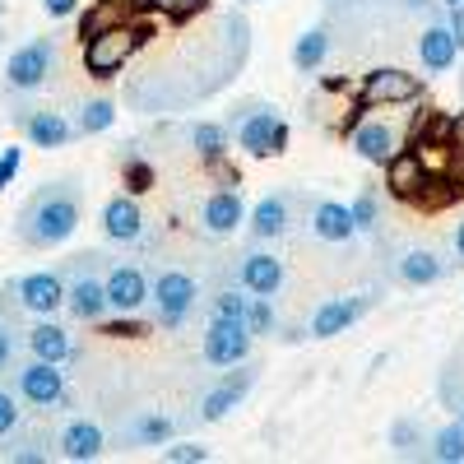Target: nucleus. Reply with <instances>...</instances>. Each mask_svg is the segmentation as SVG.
Segmentation results:
<instances>
[{
	"label": "nucleus",
	"mask_w": 464,
	"mask_h": 464,
	"mask_svg": "<svg viewBox=\"0 0 464 464\" xmlns=\"http://www.w3.org/2000/svg\"><path fill=\"white\" fill-rule=\"evenodd\" d=\"M107 302H111V312L135 316L144 302H153V284L144 279V269H135V265H111L107 269Z\"/></svg>",
	"instance_id": "19"
},
{
	"label": "nucleus",
	"mask_w": 464,
	"mask_h": 464,
	"mask_svg": "<svg viewBox=\"0 0 464 464\" xmlns=\"http://www.w3.org/2000/svg\"><path fill=\"white\" fill-rule=\"evenodd\" d=\"M111 121H116V102L111 98H89L80 107V116H74V135H102V130H111Z\"/></svg>",
	"instance_id": "32"
},
{
	"label": "nucleus",
	"mask_w": 464,
	"mask_h": 464,
	"mask_svg": "<svg viewBox=\"0 0 464 464\" xmlns=\"http://www.w3.org/2000/svg\"><path fill=\"white\" fill-rule=\"evenodd\" d=\"M237 284L246 293H256V297H279V288H284V260L269 251V246L251 242L237 256Z\"/></svg>",
	"instance_id": "14"
},
{
	"label": "nucleus",
	"mask_w": 464,
	"mask_h": 464,
	"mask_svg": "<svg viewBox=\"0 0 464 464\" xmlns=\"http://www.w3.org/2000/svg\"><path fill=\"white\" fill-rule=\"evenodd\" d=\"M455 418H459V422H464V400H459V404H455Z\"/></svg>",
	"instance_id": "49"
},
{
	"label": "nucleus",
	"mask_w": 464,
	"mask_h": 464,
	"mask_svg": "<svg viewBox=\"0 0 464 464\" xmlns=\"http://www.w3.org/2000/svg\"><path fill=\"white\" fill-rule=\"evenodd\" d=\"M246 306H251V293L237 284V288H218L209 297V316H227V321H246Z\"/></svg>",
	"instance_id": "36"
},
{
	"label": "nucleus",
	"mask_w": 464,
	"mask_h": 464,
	"mask_svg": "<svg viewBox=\"0 0 464 464\" xmlns=\"http://www.w3.org/2000/svg\"><path fill=\"white\" fill-rule=\"evenodd\" d=\"M450 251H455V269L464 265V223H455V232H450Z\"/></svg>",
	"instance_id": "47"
},
{
	"label": "nucleus",
	"mask_w": 464,
	"mask_h": 464,
	"mask_svg": "<svg viewBox=\"0 0 464 464\" xmlns=\"http://www.w3.org/2000/svg\"><path fill=\"white\" fill-rule=\"evenodd\" d=\"M422 93V80L413 70H400V65H376L362 74V84H358V107H404Z\"/></svg>",
	"instance_id": "8"
},
{
	"label": "nucleus",
	"mask_w": 464,
	"mask_h": 464,
	"mask_svg": "<svg viewBox=\"0 0 464 464\" xmlns=\"http://www.w3.org/2000/svg\"><path fill=\"white\" fill-rule=\"evenodd\" d=\"M126 186H130V196H144V190L153 186V168L140 163L135 153H126Z\"/></svg>",
	"instance_id": "42"
},
{
	"label": "nucleus",
	"mask_w": 464,
	"mask_h": 464,
	"mask_svg": "<svg viewBox=\"0 0 464 464\" xmlns=\"http://www.w3.org/2000/svg\"><path fill=\"white\" fill-rule=\"evenodd\" d=\"M14 293L28 316H52L65 306V275L61 269H33V275H24L14 284Z\"/></svg>",
	"instance_id": "17"
},
{
	"label": "nucleus",
	"mask_w": 464,
	"mask_h": 464,
	"mask_svg": "<svg viewBox=\"0 0 464 464\" xmlns=\"http://www.w3.org/2000/svg\"><path fill=\"white\" fill-rule=\"evenodd\" d=\"M0 14H5V0H0Z\"/></svg>",
	"instance_id": "51"
},
{
	"label": "nucleus",
	"mask_w": 464,
	"mask_h": 464,
	"mask_svg": "<svg viewBox=\"0 0 464 464\" xmlns=\"http://www.w3.org/2000/svg\"><path fill=\"white\" fill-rule=\"evenodd\" d=\"M306 227H312L316 242H330V246H343L358 237L353 205H339V200H312L306 205Z\"/></svg>",
	"instance_id": "18"
},
{
	"label": "nucleus",
	"mask_w": 464,
	"mask_h": 464,
	"mask_svg": "<svg viewBox=\"0 0 464 464\" xmlns=\"http://www.w3.org/2000/svg\"><path fill=\"white\" fill-rule=\"evenodd\" d=\"M446 177L464 190V111L446 116Z\"/></svg>",
	"instance_id": "33"
},
{
	"label": "nucleus",
	"mask_w": 464,
	"mask_h": 464,
	"mask_svg": "<svg viewBox=\"0 0 464 464\" xmlns=\"http://www.w3.org/2000/svg\"><path fill=\"white\" fill-rule=\"evenodd\" d=\"M80 218H84V190H80V181H47V186H37L33 196L24 200L14 232H19L24 246L47 251V246L70 242L74 227H80Z\"/></svg>",
	"instance_id": "1"
},
{
	"label": "nucleus",
	"mask_w": 464,
	"mask_h": 464,
	"mask_svg": "<svg viewBox=\"0 0 464 464\" xmlns=\"http://www.w3.org/2000/svg\"><path fill=\"white\" fill-rule=\"evenodd\" d=\"M181 140L196 149L205 163H214V159H227L232 130H227V121H190V126L181 130Z\"/></svg>",
	"instance_id": "30"
},
{
	"label": "nucleus",
	"mask_w": 464,
	"mask_h": 464,
	"mask_svg": "<svg viewBox=\"0 0 464 464\" xmlns=\"http://www.w3.org/2000/svg\"><path fill=\"white\" fill-rule=\"evenodd\" d=\"M348 144H353V153H358L362 163L385 168L400 153V126L385 121V116H367V121L348 126Z\"/></svg>",
	"instance_id": "13"
},
{
	"label": "nucleus",
	"mask_w": 464,
	"mask_h": 464,
	"mask_svg": "<svg viewBox=\"0 0 464 464\" xmlns=\"http://www.w3.org/2000/svg\"><path fill=\"white\" fill-rule=\"evenodd\" d=\"M19 126L37 149H65L74 140V121H65L52 107H19Z\"/></svg>",
	"instance_id": "23"
},
{
	"label": "nucleus",
	"mask_w": 464,
	"mask_h": 464,
	"mask_svg": "<svg viewBox=\"0 0 464 464\" xmlns=\"http://www.w3.org/2000/svg\"><path fill=\"white\" fill-rule=\"evenodd\" d=\"M153 10L168 14V19H177V24H186V19L205 14V10H209V0H153Z\"/></svg>",
	"instance_id": "41"
},
{
	"label": "nucleus",
	"mask_w": 464,
	"mask_h": 464,
	"mask_svg": "<svg viewBox=\"0 0 464 464\" xmlns=\"http://www.w3.org/2000/svg\"><path fill=\"white\" fill-rule=\"evenodd\" d=\"M330 52H334V33H330V24H316V28H306L293 43V65L302 74H316L330 61Z\"/></svg>",
	"instance_id": "29"
},
{
	"label": "nucleus",
	"mask_w": 464,
	"mask_h": 464,
	"mask_svg": "<svg viewBox=\"0 0 464 464\" xmlns=\"http://www.w3.org/2000/svg\"><path fill=\"white\" fill-rule=\"evenodd\" d=\"M19 404H24V400H19V391L0 385V441L19 432V418H24V409H19Z\"/></svg>",
	"instance_id": "39"
},
{
	"label": "nucleus",
	"mask_w": 464,
	"mask_h": 464,
	"mask_svg": "<svg viewBox=\"0 0 464 464\" xmlns=\"http://www.w3.org/2000/svg\"><path fill=\"white\" fill-rule=\"evenodd\" d=\"M98 260L102 256H74V265L65 269V312L84 325H98L111 302H107V275H98Z\"/></svg>",
	"instance_id": "3"
},
{
	"label": "nucleus",
	"mask_w": 464,
	"mask_h": 464,
	"mask_svg": "<svg viewBox=\"0 0 464 464\" xmlns=\"http://www.w3.org/2000/svg\"><path fill=\"white\" fill-rule=\"evenodd\" d=\"M14 312H24V302L10 288H0V372H14L19 367V343H24V330L14 321Z\"/></svg>",
	"instance_id": "28"
},
{
	"label": "nucleus",
	"mask_w": 464,
	"mask_h": 464,
	"mask_svg": "<svg viewBox=\"0 0 464 464\" xmlns=\"http://www.w3.org/2000/svg\"><path fill=\"white\" fill-rule=\"evenodd\" d=\"M353 218H358V232H381V200L372 186L353 196Z\"/></svg>",
	"instance_id": "38"
},
{
	"label": "nucleus",
	"mask_w": 464,
	"mask_h": 464,
	"mask_svg": "<svg viewBox=\"0 0 464 464\" xmlns=\"http://www.w3.org/2000/svg\"><path fill=\"white\" fill-rule=\"evenodd\" d=\"M144 28L140 24H111L102 33H93L89 43H84V70L93 74V80H111V74H121L130 65V56L144 47Z\"/></svg>",
	"instance_id": "4"
},
{
	"label": "nucleus",
	"mask_w": 464,
	"mask_h": 464,
	"mask_svg": "<svg viewBox=\"0 0 464 464\" xmlns=\"http://www.w3.org/2000/svg\"><path fill=\"white\" fill-rule=\"evenodd\" d=\"M43 10H47L52 19H70L74 10H80V0H43Z\"/></svg>",
	"instance_id": "46"
},
{
	"label": "nucleus",
	"mask_w": 464,
	"mask_h": 464,
	"mask_svg": "<svg viewBox=\"0 0 464 464\" xmlns=\"http://www.w3.org/2000/svg\"><path fill=\"white\" fill-rule=\"evenodd\" d=\"M256 362L246 358V362H237V367H227V376L214 385V391H205L200 395V404H196V418L200 422H223L232 409H242V400L251 395V385H256Z\"/></svg>",
	"instance_id": "11"
},
{
	"label": "nucleus",
	"mask_w": 464,
	"mask_h": 464,
	"mask_svg": "<svg viewBox=\"0 0 464 464\" xmlns=\"http://www.w3.org/2000/svg\"><path fill=\"white\" fill-rule=\"evenodd\" d=\"M459 93H464V80H459Z\"/></svg>",
	"instance_id": "52"
},
{
	"label": "nucleus",
	"mask_w": 464,
	"mask_h": 464,
	"mask_svg": "<svg viewBox=\"0 0 464 464\" xmlns=\"http://www.w3.org/2000/svg\"><path fill=\"white\" fill-rule=\"evenodd\" d=\"M177 437V422L159 409H140L130 413V422L121 428V446L126 450H149V446H168Z\"/></svg>",
	"instance_id": "24"
},
{
	"label": "nucleus",
	"mask_w": 464,
	"mask_h": 464,
	"mask_svg": "<svg viewBox=\"0 0 464 464\" xmlns=\"http://www.w3.org/2000/svg\"><path fill=\"white\" fill-rule=\"evenodd\" d=\"M372 293H358V297H325L316 312H312V321H306V339H334V334H343V330H353L367 312H372Z\"/></svg>",
	"instance_id": "12"
},
{
	"label": "nucleus",
	"mask_w": 464,
	"mask_h": 464,
	"mask_svg": "<svg viewBox=\"0 0 464 464\" xmlns=\"http://www.w3.org/2000/svg\"><path fill=\"white\" fill-rule=\"evenodd\" d=\"M130 14L121 10V5H111V0H98V5L80 19V37H93V33H102V28H111V24H126Z\"/></svg>",
	"instance_id": "37"
},
{
	"label": "nucleus",
	"mask_w": 464,
	"mask_h": 464,
	"mask_svg": "<svg viewBox=\"0 0 464 464\" xmlns=\"http://www.w3.org/2000/svg\"><path fill=\"white\" fill-rule=\"evenodd\" d=\"M19 168H24V149H19V144L0 149V190H5V186L19 177Z\"/></svg>",
	"instance_id": "43"
},
{
	"label": "nucleus",
	"mask_w": 464,
	"mask_h": 464,
	"mask_svg": "<svg viewBox=\"0 0 464 464\" xmlns=\"http://www.w3.org/2000/svg\"><path fill=\"white\" fill-rule=\"evenodd\" d=\"M0 459H19V464H47L52 450L43 446V437H5L0 441Z\"/></svg>",
	"instance_id": "35"
},
{
	"label": "nucleus",
	"mask_w": 464,
	"mask_h": 464,
	"mask_svg": "<svg viewBox=\"0 0 464 464\" xmlns=\"http://www.w3.org/2000/svg\"><path fill=\"white\" fill-rule=\"evenodd\" d=\"M418 65L428 70V74H446L450 65H455V56H459V43L450 37V28H446V14H437V19H428L422 24V33H418Z\"/></svg>",
	"instance_id": "22"
},
{
	"label": "nucleus",
	"mask_w": 464,
	"mask_h": 464,
	"mask_svg": "<svg viewBox=\"0 0 464 464\" xmlns=\"http://www.w3.org/2000/svg\"><path fill=\"white\" fill-rule=\"evenodd\" d=\"M56 74V37H33L5 61V89L10 93H37Z\"/></svg>",
	"instance_id": "7"
},
{
	"label": "nucleus",
	"mask_w": 464,
	"mask_h": 464,
	"mask_svg": "<svg viewBox=\"0 0 464 464\" xmlns=\"http://www.w3.org/2000/svg\"><path fill=\"white\" fill-rule=\"evenodd\" d=\"M246 330H251L256 339H269V334H279V330H284V325H279V306H275V297H256V293H251Z\"/></svg>",
	"instance_id": "34"
},
{
	"label": "nucleus",
	"mask_w": 464,
	"mask_h": 464,
	"mask_svg": "<svg viewBox=\"0 0 464 464\" xmlns=\"http://www.w3.org/2000/svg\"><path fill=\"white\" fill-rule=\"evenodd\" d=\"M227 130L237 135V149L246 159H279L288 149V121L279 116L275 102H260V98H242L232 102V111L223 116Z\"/></svg>",
	"instance_id": "2"
},
{
	"label": "nucleus",
	"mask_w": 464,
	"mask_h": 464,
	"mask_svg": "<svg viewBox=\"0 0 464 464\" xmlns=\"http://www.w3.org/2000/svg\"><path fill=\"white\" fill-rule=\"evenodd\" d=\"M391 455L395 459H428V450H432V428L422 422L418 413H404V418H395L391 422Z\"/></svg>",
	"instance_id": "27"
},
{
	"label": "nucleus",
	"mask_w": 464,
	"mask_h": 464,
	"mask_svg": "<svg viewBox=\"0 0 464 464\" xmlns=\"http://www.w3.org/2000/svg\"><path fill=\"white\" fill-rule=\"evenodd\" d=\"M306 205H312V200H306V190H269V196L246 214V237L260 242V246L288 237L293 223H297V209H306Z\"/></svg>",
	"instance_id": "5"
},
{
	"label": "nucleus",
	"mask_w": 464,
	"mask_h": 464,
	"mask_svg": "<svg viewBox=\"0 0 464 464\" xmlns=\"http://www.w3.org/2000/svg\"><path fill=\"white\" fill-rule=\"evenodd\" d=\"M0 43H5V33H0Z\"/></svg>",
	"instance_id": "53"
},
{
	"label": "nucleus",
	"mask_w": 464,
	"mask_h": 464,
	"mask_svg": "<svg viewBox=\"0 0 464 464\" xmlns=\"http://www.w3.org/2000/svg\"><path fill=\"white\" fill-rule=\"evenodd\" d=\"M163 459H168V464H205V459H209V446H200V441H177V437H172V441L163 446Z\"/></svg>",
	"instance_id": "40"
},
{
	"label": "nucleus",
	"mask_w": 464,
	"mask_h": 464,
	"mask_svg": "<svg viewBox=\"0 0 464 464\" xmlns=\"http://www.w3.org/2000/svg\"><path fill=\"white\" fill-rule=\"evenodd\" d=\"M107 450V432L98 428L93 418H70L65 428L56 432V455L70 464H89Z\"/></svg>",
	"instance_id": "20"
},
{
	"label": "nucleus",
	"mask_w": 464,
	"mask_h": 464,
	"mask_svg": "<svg viewBox=\"0 0 464 464\" xmlns=\"http://www.w3.org/2000/svg\"><path fill=\"white\" fill-rule=\"evenodd\" d=\"M102 334H111V339H140V334H149V325L144 321H111Z\"/></svg>",
	"instance_id": "44"
},
{
	"label": "nucleus",
	"mask_w": 464,
	"mask_h": 464,
	"mask_svg": "<svg viewBox=\"0 0 464 464\" xmlns=\"http://www.w3.org/2000/svg\"><path fill=\"white\" fill-rule=\"evenodd\" d=\"M246 223V200L237 196V186H223L214 190V196L200 205V232L214 242H227V237H237Z\"/></svg>",
	"instance_id": "16"
},
{
	"label": "nucleus",
	"mask_w": 464,
	"mask_h": 464,
	"mask_svg": "<svg viewBox=\"0 0 464 464\" xmlns=\"http://www.w3.org/2000/svg\"><path fill=\"white\" fill-rule=\"evenodd\" d=\"M24 348L33 358H47V362H70V358H80L74 353V339L56 325V321H47V316H37L28 330H24Z\"/></svg>",
	"instance_id": "25"
},
{
	"label": "nucleus",
	"mask_w": 464,
	"mask_h": 464,
	"mask_svg": "<svg viewBox=\"0 0 464 464\" xmlns=\"http://www.w3.org/2000/svg\"><path fill=\"white\" fill-rule=\"evenodd\" d=\"M196 302H200L196 275H186V269H159L153 275V312H159L163 330H181L196 312Z\"/></svg>",
	"instance_id": "6"
},
{
	"label": "nucleus",
	"mask_w": 464,
	"mask_h": 464,
	"mask_svg": "<svg viewBox=\"0 0 464 464\" xmlns=\"http://www.w3.org/2000/svg\"><path fill=\"white\" fill-rule=\"evenodd\" d=\"M428 459H437V464H464V422H459V418L432 432V450H428Z\"/></svg>",
	"instance_id": "31"
},
{
	"label": "nucleus",
	"mask_w": 464,
	"mask_h": 464,
	"mask_svg": "<svg viewBox=\"0 0 464 464\" xmlns=\"http://www.w3.org/2000/svg\"><path fill=\"white\" fill-rule=\"evenodd\" d=\"M441 5H459V0H441Z\"/></svg>",
	"instance_id": "50"
},
{
	"label": "nucleus",
	"mask_w": 464,
	"mask_h": 464,
	"mask_svg": "<svg viewBox=\"0 0 464 464\" xmlns=\"http://www.w3.org/2000/svg\"><path fill=\"white\" fill-rule=\"evenodd\" d=\"M251 343H256V334L246 330V321L209 316L205 339H200V353H205L209 367H223V372H227V367H237V362L251 358Z\"/></svg>",
	"instance_id": "10"
},
{
	"label": "nucleus",
	"mask_w": 464,
	"mask_h": 464,
	"mask_svg": "<svg viewBox=\"0 0 464 464\" xmlns=\"http://www.w3.org/2000/svg\"><path fill=\"white\" fill-rule=\"evenodd\" d=\"M446 28H450V37L464 52V0H459V5H446Z\"/></svg>",
	"instance_id": "45"
},
{
	"label": "nucleus",
	"mask_w": 464,
	"mask_h": 464,
	"mask_svg": "<svg viewBox=\"0 0 464 464\" xmlns=\"http://www.w3.org/2000/svg\"><path fill=\"white\" fill-rule=\"evenodd\" d=\"M14 391H19V400L33 404V409H56V404L70 395V391H65V372H61V362L33 358V353H28V362L14 367Z\"/></svg>",
	"instance_id": "9"
},
{
	"label": "nucleus",
	"mask_w": 464,
	"mask_h": 464,
	"mask_svg": "<svg viewBox=\"0 0 464 464\" xmlns=\"http://www.w3.org/2000/svg\"><path fill=\"white\" fill-rule=\"evenodd\" d=\"M111 5H121L126 14H149V10H153V0H111Z\"/></svg>",
	"instance_id": "48"
},
{
	"label": "nucleus",
	"mask_w": 464,
	"mask_h": 464,
	"mask_svg": "<svg viewBox=\"0 0 464 464\" xmlns=\"http://www.w3.org/2000/svg\"><path fill=\"white\" fill-rule=\"evenodd\" d=\"M446 260L437 256V251H428V246H413V251H404L400 260H395V279L400 284H409V288H432V284H441L446 279Z\"/></svg>",
	"instance_id": "26"
},
{
	"label": "nucleus",
	"mask_w": 464,
	"mask_h": 464,
	"mask_svg": "<svg viewBox=\"0 0 464 464\" xmlns=\"http://www.w3.org/2000/svg\"><path fill=\"white\" fill-rule=\"evenodd\" d=\"M385 186H391V196H400V200L428 196L432 172H428V163H422V153L418 149H400L395 159L385 163Z\"/></svg>",
	"instance_id": "21"
},
{
	"label": "nucleus",
	"mask_w": 464,
	"mask_h": 464,
	"mask_svg": "<svg viewBox=\"0 0 464 464\" xmlns=\"http://www.w3.org/2000/svg\"><path fill=\"white\" fill-rule=\"evenodd\" d=\"M102 237L116 246H144L149 242V218L135 196H111L102 205Z\"/></svg>",
	"instance_id": "15"
}]
</instances>
